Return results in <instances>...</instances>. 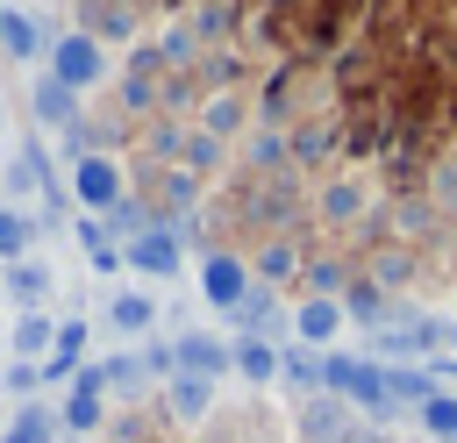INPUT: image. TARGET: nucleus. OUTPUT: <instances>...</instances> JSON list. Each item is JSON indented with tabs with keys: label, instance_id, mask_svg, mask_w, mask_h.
Returning <instances> with one entry per match:
<instances>
[{
	"label": "nucleus",
	"instance_id": "nucleus-1",
	"mask_svg": "<svg viewBox=\"0 0 457 443\" xmlns=\"http://www.w3.org/2000/svg\"><path fill=\"white\" fill-rule=\"evenodd\" d=\"M307 207H314V222L328 236H378V193H371L364 171H328L307 193Z\"/></svg>",
	"mask_w": 457,
	"mask_h": 443
},
{
	"label": "nucleus",
	"instance_id": "nucleus-2",
	"mask_svg": "<svg viewBox=\"0 0 457 443\" xmlns=\"http://www.w3.org/2000/svg\"><path fill=\"white\" fill-rule=\"evenodd\" d=\"M43 71H50L57 86H71L79 100H86V93H100V86L114 79V64H107V43H100V36H86V29H64V36H50V57H43Z\"/></svg>",
	"mask_w": 457,
	"mask_h": 443
},
{
	"label": "nucleus",
	"instance_id": "nucleus-3",
	"mask_svg": "<svg viewBox=\"0 0 457 443\" xmlns=\"http://www.w3.org/2000/svg\"><path fill=\"white\" fill-rule=\"evenodd\" d=\"M129 179H136V171H129L114 150H86V157H71V171H64L79 214H114V207L129 200Z\"/></svg>",
	"mask_w": 457,
	"mask_h": 443
},
{
	"label": "nucleus",
	"instance_id": "nucleus-4",
	"mask_svg": "<svg viewBox=\"0 0 457 443\" xmlns=\"http://www.w3.org/2000/svg\"><path fill=\"white\" fill-rule=\"evenodd\" d=\"M114 86H121V114H129V121H136V114L150 121V114L164 107V86H171V71H164L157 43H129V57H121Z\"/></svg>",
	"mask_w": 457,
	"mask_h": 443
},
{
	"label": "nucleus",
	"instance_id": "nucleus-5",
	"mask_svg": "<svg viewBox=\"0 0 457 443\" xmlns=\"http://www.w3.org/2000/svg\"><path fill=\"white\" fill-rule=\"evenodd\" d=\"M250 286H257V272H250L243 250H228V243H207V250H200V300H207L214 314H236V307L250 300Z\"/></svg>",
	"mask_w": 457,
	"mask_h": 443
},
{
	"label": "nucleus",
	"instance_id": "nucleus-6",
	"mask_svg": "<svg viewBox=\"0 0 457 443\" xmlns=\"http://www.w3.org/2000/svg\"><path fill=\"white\" fill-rule=\"evenodd\" d=\"M57 422H64V436H100L107 422H114V400H107V379H100V357L64 386V400H57Z\"/></svg>",
	"mask_w": 457,
	"mask_h": 443
},
{
	"label": "nucleus",
	"instance_id": "nucleus-7",
	"mask_svg": "<svg viewBox=\"0 0 457 443\" xmlns=\"http://www.w3.org/2000/svg\"><path fill=\"white\" fill-rule=\"evenodd\" d=\"M357 422H364V414H357L343 393H307V400H293V443H350Z\"/></svg>",
	"mask_w": 457,
	"mask_h": 443
},
{
	"label": "nucleus",
	"instance_id": "nucleus-8",
	"mask_svg": "<svg viewBox=\"0 0 457 443\" xmlns=\"http://www.w3.org/2000/svg\"><path fill=\"white\" fill-rule=\"evenodd\" d=\"M121 257H129L136 279H179V272H186V236H179L171 222H150L143 236L121 243Z\"/></svg>",
	"mask_w": 457,
	"mask_h": 443
},
{
	"label": "nucleus",
	"instance_id": "nucleus-9",
	"mask_svg": "<svg viewBox=\"0 0 457 443\" xmlns=\"http://www.w3.org/2000/svg\"><path fill=\"white\" fill-rule=\"evenodd\" d=\"M171 357H179V372H193V379H236V336H221V329H186V336H171Z\"/></svg>",
	"mask_w": 457,
	"mask_h": 443
},
{
	"label": "nucleus",
	"instance_id": "nucleus-10",
	"mask_svg": "<svg viewBox=\"0 0 457 443\" xmlns=\"http://www.w3.org/2000/svg\"><path fill=\"white\" fill-rule=\"evenodd\" d=\"M29 121H36L43 136H71V129L86 121V100H79L71 86H57L50 71H36V79H29Z\"/></svg>",
	"mask_w": 457,
	"mask_h": 443
},
{
	"label": "nucleus",
	"instance_id": "nucleus-11",
	"mask_svg": "<svg viewBox=\"0 0 457 443\" xmlns=\"http://www.w3.org/2000/svg\"><path fill=\"white\" fill-rule=\"evenodd\" d=\"M193 129L200 136H214V143H236L243 129H257V107H250V93L236 86V93H207L200 107H193Z\"/></svg>",
	"mask_w": 457,
	"mask_h": 443
},
{
	"label": "nucleus",
	"instance_id": "nucleus-12",
	"mask_svg": "<svg viewBox=\"0 0 457 443\" xmlns=\"http://www.w3.org/2000/svg\"><path fill=\"white\" fill-rule=\"evenodd\" d=\"M286 150H293V171L307 179L314 164H328V157L343 150V114H321V121L307 114V121H293V129H286Z\"/></svg>",
	"mask_w": 457,
	"mask_h": 443
},
{
	"label": "nucleus",
	"instance_id": "nucleus-13",
	"mask_svg": "<svg viewBox=\"0 0 457 443\" xmlns=\"http://www.w3.org/2000/svg\"><path fill=\"white\" fill-rule=\"evenodd\" d=\"M343 329H350L343 300H321V293H300V300H293V343H307V350H336Z\"/></svg>",
	"mask_w": 457,
	"mask_h": 443
},
{
	"label": "nucleus",
	"instance_id": "nucleus-14",
	"mask_svg": "<svg viewBox=\"0 0 457 443\" xmlns=\"http://www.w3.org/2000/svg\"><path fill=\"white\" fill-rule=\"evenodd\" d=\"M157 407L179 422V429H200L221 400H214V379H193V372H171L164 386H157Z\"/></svg>",
	"mask_w": 457,
	"mask_h": 443
},
{
	"label": "nucleus",
	"instance_id": "nucleus-15",
	"mask_svg": "<svg viewBox=\"0 0 457 443\" xmlns=\"http://www.w3.org/2000/svg\"><path fill=\"white\" fill-rule=\"evenodd\" d=\"M107 322H114V336L150 343V336H157V293H143V286H114V293H107Z\"/></svg>",
	"mask_w": 457,
	"mask_h": 443
},
{
	"label": "nucleus",
	"instance_id": "nucleus-16",
	"mask_svg": "<svg viewBox=\"0 0 457 443\" xmlns=\"http://www.w3.org/2000/svg\"><path fill=\"white\" fill-rule=\"evenodd\" d=\"M250 272H257V286H286V279H300V272H307L300 236H264V243L250 250Z\"/></svg>",
	"mask_w": 457,
	"mask_h": 443
},
{
	"label": "nucleus",
	"instance_id": "nucleus-17",
	"mask_svg": "<svg viewBox=\"0 0 457 443\" xmlns=\"http://www.w3.org/2000/svg\"><path fill=\"white\" fill-rule=\"evenodd\" d=\"M0 286H7V300L29 314V307H50V293H57V272H50L43 257H21V264H0Z\"/></svg>",
	"mask_w": 457,
	"mask_h": 443
},
{
	"label": "nucleus",
	"instance_id": "nucleus-18",
	"mask_svg": "<svg viewBox=\"0 0 457 443\" xmlns=\"http://www.w3.org/2000/svg\"><path fill=\"white\" fill-rule=\"evenodd\" d=\"M100 379H107V400H129V407H143V393H157L143 350H114V357H100Z\"/></svg>",
	"mask_w": 457,
	"mask_h": 443
},
{
	"label": "nucleus",
	"instance_id": "nucleus-19",
	"mask_svg": "<svg viewBox=\"0 0 457 443\" xmlns=\"http://www.w3.org/2000/svg\"><path fill=\"white\" fill-rule=\"evenodd\" d=\"M7 350H14L21 364H43V357L57 350V314H50V307H29V314H14V329H7Z\"/></svg>",
	"mask_w": 457,
	"mask_h": 443
},
{
	"label": "nucleus",
	"instance_id": "nucleus-20",
	"mask_svg": "<svg viewBox=\"0 0 457 443\" xmlns=\"http://www.w3.org/2000/svg\"><path fill=\"white\" fill-rule=\"evenodd\" d=\"M236 379H243L250 393L278 386V343H271V336H236Z\"/></svg>",
	"mask_w": 457,
	"mask_h": 443
},
{
	"label": "nucleus",
	"instance_id": "nucleus-21",
	"mask_svg": "<svg viewBox=\"0 0 457 443\" xmlns=\"http://www.w3.org/2000/svg\"><path fill=\"white\" fill-rule=\"evenodd\" d=\"M0 50H7L14 64H43V57H50V36H43V21H36V14L7 7V21H0Z\"/></svg>",
	"mask_w": 457,
	"mask_h": 443
},
{
	"label": "nucleus",
	"instance_id": "nucleus-22",
	"mask_svg": "<svg viewBox=\"0 0 457 443\" xmlns=\"http://www.w3.org/2000/svg\"><path fill=\"white\" fill-rule=\"evenodd\" d=\"M57 436H64L57 400H43V393H36V400H21V407H14V422H7V436H0V443H57Z\"/></svg>",
	"mask_w": 457,
	"mask_h": 443
},
{
	"label": "nucleus",
	"instance_id": "nucleus-23",
	"mask_svg": "<svg viewBox=\"0 0 457 443\" xmlns=\"http://www.w3.org/2000/svg\"><path fill=\"white\" fill-rule=\"evenodd\" d=\"M36 236H43L36 207H14V200H0V264H21V257H36V250H29Z\"/></svg>",
	"mask_w": 457,
	"mask_h": 443
},
{
	"label": "nucleus",
	"instance_id": "nucleus-24",
	"mask_svg": "<svg viewBox=\"0 0 457 443\" xmlns=\"http://www.w3.org/2000/svg\"><path fill=\"white\" fill-rule=\"evenodd\" d=\"M357 272H350V257H336V250H321V257H307V272H300V293H321V300H343V286H350Z\"/></svg>",
	"mask_w": 457,
	"mask_h": 443
},
{
	"label": "nucleus",
	"instance_id": "nucleus-25",
	"mask_svg": "<svg viewBox=\"0 0 457 443\" xmlns=\"http://www.w3.org/2000/svg\"><path fill=\"white\" fill-rule=\"evenodd\" d=\"M414 422H421V436H428V443H457V393H450V386H436V393L414 407Z\"/></svg>",
	"mask_w": 457,
	"mask_h": 443
},
{
	"label": "nucleus",
	"instance_id": "nucleus-26",
	"mask_svg": "<svg viewBox=\"0 0 457 443\" xmlns=\"http://www.w3.org/2000/svg\"><path fill=\"white\" fill-rule=\"evenodd\" d=\"M179 164H186V171H200V179H214V171L228 164V143H214V136L186 129V150H179Z\"/></svg>",
	"mask_w": 457,
	"mask_h": 443
},
{
	"label": "nucleus",
	"instance_id": "nucleus-27",
	"mask_svg": "<svg viewBox=\"0 0 457 443\" xmlns=\"http://www.w3.org/2000/svg\"><path fill=\"white\" fill-rule=\"evenodd\" d=\"M71 243H79L86 257H93V250H107V243H114V229H107V214H79V222H71Z\"/></svg>",
	"mask_w": 457,
	"mask_h": 443
},
{
	"label": "nucleus",
	"instance_id": "nucleus-28",
	"mask_svg": "<svg viewBox=\"0 0 457 443\" xmlns=\"http://www.w3.org/2000/svg\"><path fill=\"white\" fill-rule=\"evenodd\" d=\"M36 386H43V364H21V357H14V364L0 372V393H14V400H36Z\"/></svg>",
	"mask_w": 457,
	"mask_h": 443
},
{
	"label": "nucleus",
	"instance_id": "nucleus-29",
	"mask_svg": "<svg viewBox=\"0 0 457 443\" xmlns=\"http://www.w3.org/2000/svg\"><path fill=\"white\" fill-rule=\"evenodd\" d=\"M350 443H400V436H393V429H378V422H357V429H350Z\"/></svg>",
	"mask_w": 457,
	"mask_h": 443
},
{
	"label": "nucleus",
	"instance_id": "nucleus-30",
	"mask_svg": "<svg viewBox=\"0 0 457 443\" xmlns=\"http://www.w3.org/2000/svg\"><path fill=\"white\" fill-rule=\"evenodd\" d=\"M450 357H457V314H450Z\"/></svg>",
	"mask_w": 457,
	"mask_h": 443
}]
</instances>
